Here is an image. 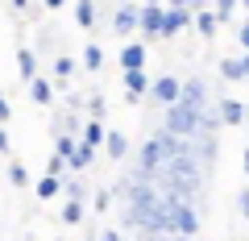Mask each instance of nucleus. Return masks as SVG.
Listing matches in <instances>:
<instances>
[{
  "mask_svg": "<svg viewBox=\"0 0 249 241\" xmlns=\"http://www.w3.org/2000/svg\"><path fill=\"white\" fill-rule=\"evenodd\" d=\"M54 75H58V79H71L75 75V58L71 54H58V58H54Z\"/></svg>",
  "mask_w": 249,
  "mask_h": 241,
  "instance_id": "obj_17",
  "label": "nucleus"
},
{
  "mask_svg": "<svg viewBox=\"0 0 249 241\" xmlns=\"http://www.w3.org/2000/svg\"><path fill=\"white\" fill-rule=\"evenodd\" d=\"M42 4H46V9L54 13V9H62V4H67V0H42Z\"/></svg>",
  "mask_w": 249,
  "mask_h": 241,
  "instance_id": "obj_26",
  "label": "nucleus"
},
{
  "mask_svg": "<svg viewBox=\"0 0 249 241\" xmlns=\"http://www.w3.org/2000/svg\"><path fill=\"white\" fill-rule=\"evenodd\" d=\"M196 25H199V34H212V29H216V17H212V13H204V9H199Z\"/></svg>",
  "mask_w": 249,
  "mask_h": 241,
  "instance_id": "obj_21",
  "label": "nucleus"
},
{
  "mask_svg": "<svg viewBox=\"0 0 249 241\" xmlns=\"http://www.w3.org/2000/svg\"><path fill=\"white\" fill-rule=\"evenodd\" d=\"M121 67L129 71V67H145V46H124L121 50Z\"/></svg>",
  "mask_w": 249,
  "mask_h": 241,
  "instance_id": "obj_11",
  "label": "nucleus"
},
{
  "mask_svg": "<svg viewBox=\"0 0 249 241\" xmlns=\"http://www.w3.org/2000/svg\"><path fill=\"white\" fill-rule=\"evenodd\" d=\"M29 100H34L37 108H50V104H54V88H50L46 79H37V75H34V79H29Z\"/></svg>",
  "mask_w": 249,
  "mask_h": 241,
  "instance_id": "obj_6",
  "label": "nucleus"
},
{
  "mask_svg": "<svg viewBox=\"0 0 249 241\" xmlns=\"http://www.w3.org/2000/svg\"><path fill=\"white\" fill-rule=\"evenodd\" d=\"M0 154H13V142H9V133H4V121H0Z\"/></svg>",
  "mask_w": 249,
  "mask_h": 241,
  "instance_id": "obj_24",
  "label": "nucleus"
},
{
  "mask_svg": "<svg viewBox=\"0 0 249 241\" xmlns=\"http://www.w3.org/2000/svg\"><path fill=\"white\" fill-rule=\"evenodd\" d=\"M245 71H249V58H245Z\"/></svg>",
  "mask_w": 249,
  "mask_h": 241,
  "instance_id": "obj_31",
  "label": "nucleus"
},
{
  "mask_svg": "<svg viewBox=\"0 0 249 241\" xmlns=\"http://www.w3.org/2000/svg\"><path fill=\"white\" fill-rule=\"evenodd\" d=\"M83 221V200H67V208H62V224H79Z\"/></svg>",
  "mask_w": 249,
  "mask_h": 241,
  "instance_id": "obj_15",
  "label": "nucleus"
},
{
  "mask_svg": "<svg viewBox=\"0 0 249 241\" xmlns=\"http://www.w3.org/2000/svg\"><path fill=\"white\" fill-rule=\"evenodd\" d=\"M241 212L249 216V191H245V196H241Z\"/></svg>",
  "mask_w": 249,
  "mask_h": 241,
  "instance_id": "obj_29",
  "label": "nucleus"
},
{
  "mask_svg": "<svg viewBox=\"0 0 249 241\" xmlns=\"http://www.w3.org/2000/svg\"><path fill=\"white\" fill-rule=\"evenodd\" d=\"M75 21H79V29L96 25V0H75Z\"/></svg>",
  "mask_w": 249,
  "mask_h": 241,
  "instance_id": "obj_8",
  "label": "nucleus"
},
{
  "mask_svg": "<svg viewBox=\"0 0 249 241\" xmlns=\"http://www.w3.org/2000/svg\"><path fill=\"white\" fill-rule=\"evenodd\" d=\"M104 150H108V158H124V154H129V142H124V133H108L104 137Z\"/></svg>",
  "mask_w": 249,
  "mask_h": 241,
  "instance_id": "obj_10",
  "label": "nucleus"
},
{
  "mask_svg": "<svg viewBox=\"0 0 249 241\" xmlns=\"http://www.w3.org/2000/svg\"><path fill=\"white\" fill-rule=\"evenodd\" d=\"M62 191H67V200H83L88 196V183L79 179V170H75V179H62Z\"/></svg>",
  "mask_w": 249,
  "mask_h": 241,
  "instance_id": "obj_14",
  "label": "nucleus"
},
{
  "mask_svg": "<svg viewBox=\"0 0 249 241\" xmlns=\"http://www.w3.org/2000/svg\"><path fill=\"white\" fill-rule=\"evenodd\" d=\"M154 100H158V104H175V100L178 96H183V88H178V79H158V83H154Z\"/></svg>",
  "mask_w": 249,
  "mask_h": 241,
  "instance_id": "obj_5",
  "label": "nucleus"
},
{
  "mask_svg": "<svg viewBox=\"0 0 249 241\" xmlns=\"http://www.w3.org/2000/svg\"><path fill=\"white\" fill-rule=\"evenodd\" d=\"M162 21H166V13L158 9V0H145V9H142V29L150 37H162Z\"/></svg>",
  "mask_w": 249,
  "mask_h": 241,
  "instance_id": "obj_2",
  "label": "nucleus"
},
{
  "mask_svg": "<svg viewBox=\"0 0 249 241\" xmlns=\"http://www.w3.org/2000/svg\"><path fill=\"white\" fill-rule=\"evenodd\" d=\"M25 4H29V0H9V9H17V13L25 9Z\"/></svg>",
  "mask_w": 249,
  "mask_h": 241,
  "instance_id": "obj_27",
  "label": "nucleus"
},
{
  "mask_svg": "<svg viewBox=\"0 0 249 241\" xmlns=\"http://www.w3.org/2000/svg\"><path fill=\"white\" fill-rule=\"evenodd\" d=\"M142 25V9H133V4H121L112 17V34H133V29Z\"/></svg>",
  "mask_w": 249,
  "mask_h": 241,
  "instance_id": "obj_1",
  "label": "nucleus"
},
{
  "mask_svg": "<svg viewBox=\"0 0 249 241\" xmlns=\"http://www.w3.org/2000/svg\"><path fill=\"white\" fill-rule=\"evenodd\" d=\"M241 112H245V108H241L237 100H224V104H220V116H224V121H229V125H237V121H245V116H241Z\"/></svg>",
  "mask_w": 249,
  "mask_h": 241,
  "instance_id": "obj_18",
  "label": "nucleus"
},
{
  "mask_svg": "<svg viewBox=\"0 0 249 241\" xmlns=\"http://www.w3.org/2000/svg\"><path fill=\"white\" fill-rule=\"evenodd\" d=\"M124 88H129V104H137V100H142V92L150 88V79H145L142 67H129V71H124Z\"/></svg>",
  "mask_w": 249,
  "mask_h": 241,
  "instance_id": "obj_3",
  "label": "nucleus"
},
{
  "mask_svg": "<svg viewBox=\"0 0 249 241\" xmlns=\"http://www.w3.org/2000/svg\"><path fill=\"white\" fill-rule=\"evenodd\" d=\"M17 75H21L25 83L37 75V54H34V50H17Z\"/></svg>",
  "mask_w": 249,
  "mask_h": 241,
  "instance_id": "obj_7",
  "label": "nucleus"
},
{
  "mask_svg": "<svg viewBox=\"0 0 249 241\" xmlns=\"http://www.w3.org/2000/svg\"><path fill=\"white\" fill-rule=\"evenodd\" d=\"M220 71H224V79H241V75H245V63H232V58H224Z\"/></svg>",
  "mask_w": 249,
  "mask_h": 241,
  "instance_id": "obj_20",
  "label": "nucleus"
},
{
  "mask_svg": "<svg viewBox=\"0 0 249 241\" xmlns=\"http://www.w3.org/2000/svg\"><path fill=\"white\" fill-rule=\"evenodd\" d=\"M91 150H96V146L79 137V146H75V154H71V170H88L91 167Z\"/></svg>",
  "mask_w": 249,
  "mask_h": 241,
  "instance_id": "obj_9",
  "label": "nucleus"
},
{
  "mask_svg": "<svg viewBox=\"0 0 249 241\" xmlns=\"http://www.w3.org/2000/svg\"><path fill=\"white\" fill-rule=\"evenodd\" d=\"M229 9H232V0H220V17H229Z\"/></svg>",
  "mask_w": 249,
  "mask_h": 241,
  "instance_id": "obj_28",
  "label": "nucleus"
},
{
  "mask_svg": "<svg viewBox=\"0 0 249 241\" xmlns=\"http://www.w3.org/2000/svg\"><path fill=\"white\" fill-rule=\"evenodd\" d=\"M67 167H71V158H67V154H58V150H54V154H50V162H46V170H50V175H62Z\"/></svg>",
  "mask_w": 249,
  "mask_h": 241,
  "instance_id": "obj_19",
  "label": "nucleus"
},
{
  "mask_svg": "<svg viewBox=\"0 0 249 241\" xmlns=\"http://www.w3.org/2000/svg\"><path fill=\"white\" fill-rule=\"evenodd\" d=\"M83 67H88V71H100V67H104V50H100L96 42L83 46Z\"/></svg>",
  "mask_w": 249,
  "mask_h": 241,
  "instance_id": "obj_13",
  "label": "nucleus"
},
{
  "mask_svg": "<svg viewBox=\"0 0 249 241\" xmlns=\"http://www.w3.org/2000/svg\"><path fill=\"white\" fill-rule=\"evenodd\" d=\"M108 204H112V191H100L96 196V212H108Z\"/></svg>",
  "mask_w": 249,
  "mask_h": 241,
  "instance_id": "obj_23",
  "label": "nucleus"
},
{
  "mask_svg": "<svg viewBox=\"0 0 249 241\" xmlns=\"http://www.w3.org/2000/svg\"><path fill=\"white\" fill-rule=\"evenodd\" d=\"M104 125H100V121H88V125H83V142H91V146H104Z\"/></svg>",
  "mask_w": 249,
  "mask_h": 241,
  "instance_id": "obj_16",
  "label": "nucleus"
},
{
  "mask_svg": "<svg viewBox=\"0 0 249 241\" xmlns=\"http://www.w3.org/2000/svg\"><path fill=\"white\" fill-rule=\"evenodd\" d=\"M0 121H4V125L13 121V104H9V96H0Z\"/></svg>",
  "mask_w": 249,
  "mask_h": 241,
  "instance_id": "obj_22",
  "label": "nucleus"
},
{
  "mask_svg": "<svg viewBox=\"0 0 249 241\" xmlns=\"http://www.w3.org/2000/svg\"><path fill=\"white\" fill-rule=\"evenodd\" d=\"M204 4H208V0H187V9H191V13H199Z\"/></svg>",
  "mask_w": 249,
  "mask_h": 241,
  "instance_id": "obj_25",
  "label": "nucleus"
},
{
  "mask_svg": "<svg viewBox=\"0 0 249 241\" xmlns=\"http://www.w3.org/2000/svg\"><path fill=\"white\" fill-rule=\"evenodd\" d=\"M4 179H9L13 187H29V167H25V162H9Z\"/></svg>",
  "mask_w": 249,
  "mask_h": 241,
  "instance_id": "obj_12",
  "label": "nucleus"
},
{
  "mask_svg": "<svg viewBox=\"0 0 249 241\" xmlns=\"http://www.w3.org/2000/svg\"><path fill=\"white\" fill-rule=\"evenodd\" d=\"M241 42H245V46H249V25H245V34H241Z\"/></svg>",
  "mask_w": 249,
  "mask_h": 241,
  "instance_id": "obj_30",
  "label": "nucleus"
},
{
  "mask_svg": "<svg viewBox=\"0 0 249 241\" xmlns=\"http://www.w3.org/2000/svg\"><path fill=\"white\" fill-rule=\"evenodd\" d=\"M58 191H62V179H58V175H50V170H46V175L34 183V196L42 200V204H46V200H54Z\"/></svg>",
  "mask_w": 249,
  "mask_h": 241,
  "instance_id": "obj_4",
  "label": "nucleus"
}]
</instances>
